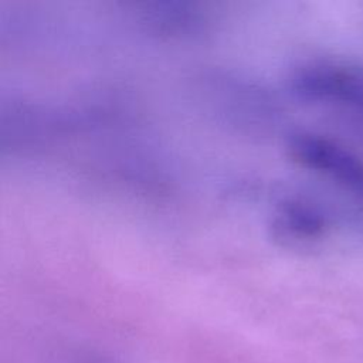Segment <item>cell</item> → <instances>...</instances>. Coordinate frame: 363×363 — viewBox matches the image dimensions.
Segmentation results:
<instances>
[{
  "instance_id": "7a4b0ae2",
  "label": "cell",
  "mask_w": 363,
  "mask_h": 363,
  "mask_svg": "<svg viewBox=\"0 0 363 363\" xmlns=\"http://www.w3.org/2000/svg\"><path fill=\"white\" fill-rule=\"evenodd\" d=\"M291 157L363 200V160L337 142L315 133H296L288 142Z\"/></svg>"
},
{
  "instance_id": "6da1fadb",
  "label": "cell",
  "mask_w": 363,
  "mask_h": 363,
  "mask_svg": "<svg viewBox=\"0 0 363 363\" xmlns=\"http://www.w3.org/2000/svg\"><path fill=\"white\" fill-rule=\"evenodd\" d=\"M291 86L303 99L336 104L363 113V67L335 61L313 62L292 75Z\"/></svg>"
},
{
  "instance_id": "3957f363",
  "label": "cell",
  "mask_w": 363,
  "mask_h": 363,
  "mask_svg": "<svg viewBox=\"0 0 363 363\" xmlns=\"http://www.w3.org/2000/svg\"><path fill=\"white\" fill-rule=\"evenodd\" d=\"M277 224L285 237L308 241L325 234L329 225V216L315 201L294 197L281 204L277 213Z\"/></svg>"
}]
</instances>
